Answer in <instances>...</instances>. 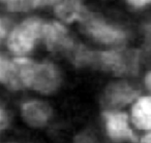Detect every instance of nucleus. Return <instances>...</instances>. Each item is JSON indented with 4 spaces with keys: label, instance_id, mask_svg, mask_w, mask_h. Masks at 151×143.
I'll list each match as a JSON object with an SVG mask.
<instances>
[{
    "label": "nucleus",
    "instance_id": "9b49d317",
    "mask_svg": "<svg viewBox=\"0 0 151 143\" xmlns=\"http://www.w3.org/2000/svg\"><path fill=\"white\" fill-rule=\"evenodd\" d=\"M132 120L140 130L151 131V95L139 96L132 106Z\"/></svg>",
    "mask_w": 151,
    "mask_h": 143
},
{
    "label": "nucleus",
    "instance_id": "f3484780",
    "mask_svg": "<svg viewBox=\"0 0 151 143\" xmlns=\"http://www.w3.org/2000/svg\"><path fill=\"white\" fill-rule=\"evenodd\" d=\"M9 122V114L5 107L0 103V130L6 128Z\"/></svg>",
    "mask_w": 151,
    "mask_h": 143
},
{
    "label": "nucleus",
    "instance_id": "aec40b11",
    "mask_svg": "<svg viewBox=\"0 0 151 143\" xmlns=\"http://www.w3.org/2000/svg\"><path fill=\"white\" fill-rule=\"evenodd\" d=\"M150 11H151V9H150Z\"/></svg>",
    "mask_w": 151,
    "mask_h": 143
},
{
    "label": "nucleus",
    "instance_id": "6ab92c4d",
    "mask_svg": "<svg viewBox=\"0 0 151 143\" xmlns=\"http://www.w3.org/2000/svg\"><path fill=\"white\" fill-rule=\"evenodd\" d=\"M141 143H151V133H149L146 136L143 137Z\"/></svg>",
    "mask_w": 151,
    "mask_h": 143
},
{
    "label": "nucleus",
    "instance_id": "2eb2a0df",
    "mask_svg": "<svg viewBox=\"0 0 151 143\" xmlns=\"http://www.w3.org/2000/svg\"><path fill=\"white\" fill-rule=\"evenodd\" d=\"M22 1L23 0H0V11L14 17H20Z\"/></svg>",
    "mask_w": 151,
    "mask_h": 143
},
{
    "label": "nucleus",
    "instance_id": "a211bd4d",
    "mask_svg": "<svg viewBox=\"0 0 151 143\" xmlns=\"http://www.w3.org/2000/svg\"><path fill=\"white\" fill-rule=\"evenodd\" d=\"M144 83H145V87L151 92V70L149 72L146 73L144 77Z\"/></svg>",
    "mask_w": 151,
    "mask_h": 143
},
{
    "label": "nucleus",
    "instance_id": "7ed1b4c3",
    "mask_svg": "<svg viewBox=\"0 0 151 143\" xmlns=\"http://www.w3.org/2000/svg\"><path fill=\"white\" fill-rule=\"evenodd\" d=\"M46 19L40 14H28L16 19L4 43L9 54L15 57H29L42 46Z\"/></svg>",
    "mask_w": 151,
    "mask_h": 143
},
{
    "label": "nucleus",
    "instance_id": "f8f14e48",
    "mask_svg": "<svg viewBox=\"0 0 151 143\" xmlns=\"http://www.w3.org/2000/svg\"><path fill=\"white\" fill-rule=\"evenodd\" d=\"M59 1L60 0H23L21 5V16L52 11Z\"/></svg>",
    "mask_w": 151,
    "mask_h": 143
},
{
    "label": "nucleus",
    "instance_id": "6e6552de",
    "mask_svg": "<svg viewBox=\"0 0 151 143\" xmlns=\"http://www.w3.org/2000/svg\"><path fill=\"white\" fill-rule=\"evenodd\" d=\"M89 9L86 0H60L51 11L55 19L71 27L78 25Z\"/></svg>",
    "mask_w": 151,
    "mask_h": 143
},
{
    "label": "nucleus",
    "instance_id": "dca6fc26",
    "mask_svg": "<svg viewBox=\"0 0 151 143\" xmlns=\"http://www.w3.org/2000/svg\"><path fill=\"white\" fill-rule=\"evenodd\" d=\"M139 35L142 37L143 48H151V19L142 23L139 29Z\"/></svg>",
    "mask_w": 151,
    "mask_h": 143
},
{
    "label": "nucleus",
    "instance_id": "ddd939ff",
    "mask_svg": "<svg viewBox=\"0 0 151 143\" xmlns=\"http://www.w3.org/2000/svg\"><path fill=\"white\" fill-rule=\"evenodd\" d=\"M15 20L16 17L0 11V46L5 43V40Z\"/></svg>",
    "mask_w": 151,
    "mask_h": 143
},
{
    "label": "nucleus",
    "instance_id": "f03ea898",
    "mask_svg": "<svg viewBox=\"0 0 151 143\" xmlns=\"http://www.w3.org/2000/svg\"><path fill=\"white\" fill-rule=\"evenodd\" d=\"M22 89L50 95L60 88L62 77L59 67L51 61H35L29 57H15Z\"/></svg>",
    "mask_w": 151,
    "mask_h": 143
},
{
    "label": "nucleus",
    "instance_id": "0eeeda50",
    "mask_svg": "<svg viewBox=\"0 0 151 143\" xmlns=\"http://www.w3.org/2000/svg\"><path fill=\"white\" fill-rule=\"evenodd\" d=\"M109 137L114 141L136 142L137 137L128 125V115L120 109H106L103 113Z\"/></svg>",
    "mask_w": 151,
    "mask_h": 143
},
{
    "label": "nucleus",
    "instance_id": "1a4fd4ad",
    "mask_svg": "<svg viewBox=\"0 0 151 143\" xmlns=\"http://www.w3.org/2000/svg\"><path fill=\"white\" fill-rule=\"evenodd\" d=\"M21 115L27 125L34 128H40L47 125L51 118L52 108L42 100H28L21 105Z\"/></svg>",
    "mask_w": 151,
    "mask_h": 143
},
{
    "label": "nucleus",
    "instance_id": "423d86ee",
    "mask_svg": "<svg viewBox=\"0 0 151 143\" xmlns=\"http://www.w3.org/2000/svg\"><path fill=\"white\" fill-rule=\"evenodd\" d=\"M140 96V90L125 80L111 83L106 87L103 94V104L106 109H121Z\"/></svg>",
    "mask_w": 151,
    "mask_h": 143
},
{
    "label": "nucleus",
    "instance_id": "20e7f679",
    "mask_svg": "<svg viewBox=\"0 0 151 143\" xmlns=\"http://www.w3.org/2000/svg\"><path fill=\"white\" fill-rule=\"evenodd\" d=\"M141 51L128 46L94 51L93 67H99L117 76L132 75L138 71Z\"/></svg>",
    "mask_w": 151,
    "mask_h": 143
},
{
    "label": "nucleus",
    "instance_id": "4468645a",
    "mask_svg": "<svg viewBox=\"0 0 151 143\" xmlns=\"http://www.w3.org/2000/svg\"><path fill=\"white\" fill-rule=\"evenodd\" d=\"M124 6L134 14H143L151 9V0H122Z\"/></svg>",
    "mask_w": 151,
    "mask_h": 143
},
{
    "label": "nucleus",
    "instance_id": "9d476101",
    "mask_svg": "<svg viewBox=\"0 0 151 143\" xmlns=\"http://www.w3.org/2000/svg\"><path fill=\"white\" fill-rule=\"evenodd\" d=\"M0 83L12 91H20L22 89L19 79L18 65L15 56L0 53Z\"/></svg>",
    "mask_w": 151,
    "mask_h": 143
},
{
    "label": "nucleus",
    "instance_id": "39448f33",
    "mask_svg": "<svg viewBox=\"0 0 151 143\" xmlns=\"http://www.w3.org/2000/svg\"><path fill=\"white\" fill-rule=\"evenodd\" d=\"M79 40L71 31L70 26L63 24L55 18H47L42 30V46L49 53L68 58L78 46Z\"/></svg>",
    "mask_w": 151,
    "mask_h": 143
},
{
    "label": "nucleus",
    "instance_id": "f257e3e1",
    "mask_svg": "<svg viewBox=\"0 0 151 143\" xmlns=\"http://www.w3.org/2000/svg\"><path fill=\"white\" fill-rule=\"evenodd\" d=\"M80 35L101 48L128 46L134 32L121 22L90 9L77 25Z\"/></svg>",
    "mask_w": 151,
    "mask_h": 143
}]
</instances>
